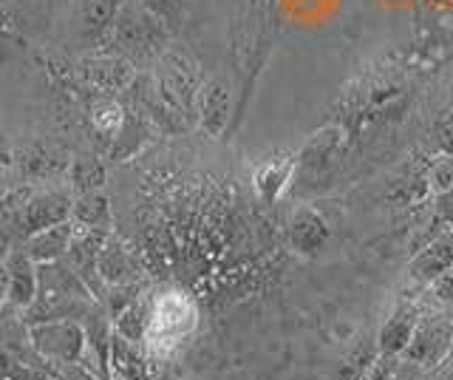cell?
<instances>
[{
    "label": "cell",
    "mask_w": 453,
    "mask_h": 380,
    "mask_svg": "<svg viewBox=\"0 0 453 380\" xmlns=\"http://www.w3.org/2000/svg\"><path fill=\"white\" fill-rule=\"evenodd\" d=\"M28 344L46 363H71L88 355V335L74 318L28 323Z\"/></svg>",
    "instance_id": "1"
},
{
    "label": "cell",
    "mask_w": 453,
    "mask_h": 380,
    "mask_svg": "<svg viewBox=\"0 0 453 380\" xmlns=\"http://www.w3.org/2000/svg\"><path fill=\"white\" fill-rule=\"evenodd\" d=\"M111 380H156L150 372V361L145 358L142 346L125 341L113 332L111 337Z\"/></svg>",
    "instance_id": "8"
},
{
    "label": "cell",
    "mask_w": 453,
    "mask_h": 380,
    "mask_svg": "<svg viewBox=\"0 0 453 380\" xmlns=\"http://www.w3.org/2000/svg\"><path fill=\"white\" fill-rule=\"evenodd\" d=\"M431 292H434V299L436 301H442V304H453V267L450 270H445L442 275H439L434 284H431Z\"/></svg>",
    "instance_id": "23"
},
{
    "label": "cell",
    "mask_w": 453,
    "mask_h": 380,
    "mask_svg": "<svg viewBox=\"0 0 453 380\" xmlns=\"http://www.w3.org/2000/svg\"><path fill=\"white\" fill-rule=\"evenodd\" d=\"M434 221L442 230L453 228V188L436 193V199H434Z\"/></svg>",
    "instance_id": "22"
},
{
    "label": "cell",
    "mask_w": 453,
    "mask_h": 380,
    "mask_svg": "<svg viewBox=\"0 0 453 380\" xmlns=\"http://www.w3.org/2000/svg\"><path fill=\"white\" fill-rule=\"evenodd\" d=\"M453 267V228L439 230L428 244L417 250V256L408 264V275L422 287H431L445 270Z\"/></svg>",
    "instance_id": "6"
},
{
    "label": "cell",
    "mask_w": 453,
    "mask_h": 380,
    "mask_svg": "<svg viewBox=\"0 0 453 380\" xmlns=\"http://www.w3.org/2000/svg\"><path fill=\"white\" fill-rule=\"evenodd\" d=\"M0 380H9V377H4V375H0Z\"/></svg>",
    "instance_id": "27"
},
{
    "label": "cell",
    "mask_w": 453,
    "mask_h": 380,
    "mask_svg": "<svg viewBox=\"0 0 453 380\" xmlns=\"http://www.w3.org/2000/svg\"><path fill=\"white\" fill-rule=\"evenodd\" d=\"M422 318V309L414 301H400L391 315L382 321V327L377 330V349L380 355H388V358H400L403 361V352L414 335L417 323Z\"/></svg>",
    "instance_id": "5"
},
{
    "label": "cell",
    "mask_w": 453,
    "mask_h": 380,
    "mask_svg": "<svg viewBox=\"0 0 453 380\" xmlns=\"http://www.w3.org/2000/svg\"><path fill=\"white\" fill-rule=\"evenodd\" d=\"M6 247H9V238H6V236H0V261L6 259Z\"/></svg>",
    "instance_id": "25"
},
{
    "label": "cell",
    "mask_w": 453,
    "mask_h": 380,
    "mask_svg": "<svg viewBox=\"0 0 453 380\" xmlns=\"http://www.w3.org/2000/svg\"><path fill=\"white\" fill-rule=\"evenodd\" d=\"M42 372L54 380H103V375L94 372L85 361H71V363H46L42 361Z\"/></svg>",
    "instance_id": "19"
},
{
    "label": "cell",
    "mask_w": 453,
    "mask_h": 380,
    "mask_svg": "<svg viewBox=\"0 0 453 380\" xmlns=\"http://www.w3.org/2000/svg\"><path fill=\"white\" fill-rule=\"evenodd\" d=\"M82 74L96 91H103V94L125 91L136 77L131 63L122 58H94L82 66Z\"/></svg>",
    "instance_id": "9"
},
{
    "label": "cell",
    "mask_w": 453,
    "mask_h": 380,
    "mask_svg": "<svg viewBox=\"0 0 453 380\" xmlns=\"http://www.w3.org/2000/svg\"><path fill=\"white\" fill-rule=\"evenodd\" d=\"M289 238H292V247L297 252L311 256V252H318L320 244L329 238V228H326V221L318 210L297 207L295 216H292V224H289Z\"/></svg>",
    "instance_id": "11"
},
{
    "label": "cell",
    "mask_w": 453,
    "mask_h": 380,
    "mask_svg": "<svg viewBox=\"0 0 453 380\" xmlns=\"http://www.w3.org/2000/svg\"><path fill=\"white\" fill-rule=\"evenodd\" d=\"M71 207H74V196L60 188L26 196L18 213V230L23 238H28L46 228H54V224H63L71 219Z\"/></svg>",
    "instance_id": "3"
},
{
    "label": "cell",
    "mask_w": 453,
    "mask_h": 380,
    "mask_svg": "<svg viewBox=\"0 0 453 380\" xmlns=\"http://www.w3.org/2000/svg\"><path fill=\"white\" fill-rule=\"evenodd\" d=\"M9 273H12V287H9V304L14 309H26L35 304L37 290H40V273L37 264L28 259V252H18L9 259Z\"/></svg>",
    "instance_id": "10"
},
{
    "label": "cell",
    "mask_w": 453,
    "mask_h": 380,
    "mask_svg": "<svg viewBox=\"0 0 453 380\" xmlns=\"http://www.w3.org/2000/svg\"><path fill=\"white\" fill-rule=\"evenodd\" d=\"M380 358L377 349V335L374 337H360L357 346L349 352V358L343 361V366L337 369L334 380H360L365 375V369Z\"/></svg>",
    "instance_id": "17"
},
{
    "label": "cell",
    "mask_w": 453,
    "mask_h": 380,
    "mask_svg": "<svg viewBox=\"0 0 453 380\" xmlns=\"http://www.w3.org/2000/svg\"><path fill=\"white\" fill-rule=\"evenodd\" d=\"M396 377H400V358L380 355L372 366H368L360 380H396Z\"/></svg>",
    "instance_id": "21"
},
{
    "label": "cell",
    "mask_w": 453,
    "mask_h": 380,
    "mask_svg": "<svg viewBox=\"0 0 453 380\" xmlns=\"http://www.w3.org/2000/svg\"><path fill=\"white\" fill-rule=\"evenodd\" d=\"M71 238H74V221H63L46 228L35 236L26 238V252L35 264H51V261H63L68 256Z\"/></svg>",
    "instance_id": "7"
},
{
    "label": "cell",
    "mask_w": 453,
    "mask_h": 380,
    "mask_svg": "<svg viewBox=\"0 0 453 380\" xmlns=\"http://www.w3.org/2000/svg\"><path fill=\"white\" fill-rule=\"evenodd\" d=\"M40 380H54V377H49V375H42V377H40Z\"/></svg>",
    "instance_id": "26"
},
{
    "label": "cell",
    "mask_w": 453,
    "mask_h": 380,
    "mask_svg": "<svg viewBox=\"0 0 453 380\" xmlns=\"http://www.w3.org/2000/svg\"><path fill=\"white\" fill-rule=\"evenodd\" d=\"M287 176H289L287 167H278L275 162H273V165H266V167H261V174H258V188H261V193H264V199H266V202H273L275 196L280 193V188H283V182H287Z\"/></svg>",
    "instance_id": "20"
},
{
    "label": "cell",
    "mask_w": 453,
    "mask_h": 380,
    "mask_svg": "<svg viewBox=\"0 0 453 380\" xmlns=\"http://www.w3.org/2000/svg\"><path fill=\"white\" fill-rule=\"evenodd\" d=\"M9 287H12L9 261H0V304H9Z\"/></svg>",
    "instance_id": "24"
},
{
    "label": "cell",
    "mask_w": 453,
    "mask_h": 380,
    "mask_svg": "<svg viewBox=\"0 0 453 380\" xmlns=\"http://www.w3.org/2000/svg\"><path fill=\"white\" fill-rule=\"evenodd\" d=\"M71 185L77 193H91L105 185V167L99 159H77L71 167Z\"/></svg>",
    "instance_id": "18"
},
{
    "label": "cell",
    "mask_w": 453,
    "mask_h": 380,
    "mask_svg": "<svg viewBox=\"0 0 453 380\" xmlns=\"http://www.w3.org/2000/svg\"><path fill=\"white\" fill-rule=\"evenodd\" d=\"M396 380H405V377H403V375H400V377H396Z\"/></svg>",
    "instance_id": "28"
},
{
    "label": "cell",
    "mask_w": 453,
    "mask_h": 380,
    "mask_svg": "<svg viewBox=\"0 0 453 380\" xmlns=\"http://www.w3.org/2000/svg\"><path fill=\"white\" fill-rule=\"evenodd\" d=\"M88 117H91L94 131L105 139H117L125 128V108L113 100L111 94H103V91L91 100Z\"/></svg>",
    "instance_id": "15"
},
{
    "label": "cell",
    "mask_w": 453,
    "mask_h": 380,
    "mask_svg": "<svg viewBox=\"0 0 453 380\" xmlns=\"http://www.w3.org/2000/svg\"><path fill=\"white\" fill-rule=\"evenodd\" d=\"M122 0H82V29L85 35H103L108 32L119 15Z\"/></svg>",
    "instance_id": "16"
},
{
    "label": "cell",
    "mask_w": 453,
    "mask_h": 380,
    "mask_svg": "<svg viewBox=\"0 0 453 380\" xmlns=\"http://www.w3.org/2000/svg\"><path fill=\"white\" fill-rule=\"evenodd\" d=\"M150 315H153V301L136 299V301L127 304L122 313L113 315V332L122 335L125 341L142 346L148 337V330H150Z\"/></svg>",
    "instance_id": "12"
},
{
    "label": "cell",
    "mask_w": 453,
    "mask_h": 380,
    "mask_svg": "<svg viewBox=\"0 0 453 380\" xmlns=\"http://www.w3.org/2000/svg\"><path fill=\"white\" fill-rule=\"evenodd\" d=\"M71 219L82 228H96V230H111L113 213H111V202L103 190H91V193H80L71 207Z\"/></svg>",
    "instance_id": "14"
},
{
    "label": "cell",
    "mask_w": 453,
    "mask_h": 380,
    "mask_svg": "<svg viewBox=\"0 0 453 380\" xmlns=\"http://www.w3.org/2000/svg\"><path fill=\"white\" fill-rule=\"evenodd\" d=\"M131 270H134V264H131V256H127V250L113 236H108V242L99 250V261H96L99 281L108 287L127 284V281H131Z\"/></svg>",
    "instance_id": "13"
},
{
    "label": "cell",
    "mask_w": 453,
    "mask_h": 380,
    "mask_svg": "<svg viewBox=\"0 0 453 380\" xmlns=\"http://www.w3.org/2000/svg\"><path fill=\"white\" fill-rule=\"evenodd\" d=\"M198 108V125L207 136H221L230 125V111H233V94L230 86L221 77L207 80L204 86H198L196 97Z\"/></svg>",
    "instance_id": "4"
},
{
    "label": "cell",
    "mask_w": 453,
    "mask_h": 380,
    "mask_svg": "<svg viewBox=\"0 0 453 380\" xmlns=\"http://www.w3.org/2000/svg\"><path fill=\"white\" fill-rule=\"evenodd\" d=\"M453 352V321L442 313H422L411 341L403 352V363L431 372L442 366Z\"/></svg>",
    "instance_id": "2"
}]
</instances>
